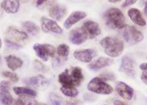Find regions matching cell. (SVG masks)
Wrapping results in <instances>:
<instances>
[{
  "mask_svg": "<svg viewBox=\"0 0 147 105\" xmlns=\"http://www.w3.org/2000/svg\"><path fill=\"white\" fill-rule=\"evenodd\" d=\"M100 44L104 48L105 53L110 57H117L122 53L124 43L117 38L108 36L104 38L100 42Z\"/></svg>",
  "mask_w": 147,
  "mask_h": 105,
  "instance_id": "cell-1",
  "label": "cell"
},
{
  "mask_svg": "<svg viewBox=\"0 0 147 105\" xmlns=\"http://www.w3.org/2000/svg\"><path fill=\"white\" fill-rule=\"evenodd\" d=\"M106 24L113 29H123L125 24V17L123 13L117 8H110L105 13Z\"/></svg>",
  "mask_w": 147,
  "mask_h": 105,
  "instance_id": "cell-2",
  "label": "cell"
},
{
  "mask_svg": "<svg viewBox=\"0 0 147 105\" xmlns=\"http://www.w3.org/2000/svg\"><path fill=\"white\" fill-rule=\"evenodd\" d=\"M87 88L88 90L91 92L100 95H109L113 92V89L110 85L108 84L102 79L98 77L93 78L88 83Z\"/></svg>",
  "mask_w": 147,
  "mask_h": 105,
  "instance_id": "cell-3",
  "label": "cell"
},
{
  "mask_svg": "<svg viewBox=\"0 0 147 105\" xmlns=\"http://www.w3.org/2000/svg\"><path fill=\"white\" fill-rule=\"evenodd\" d=\"M124 39L129 44L138 43L143 39V35L140 31L133 26H125L123 28Z\"/></svg>",
  "mask_w": 147,
  "mask_h": 105,
  "instance_id": "cell-4",
  "label": "cell"
},
{
  "mask_svg": "<svg viewBox=\"0 0 147 105\" xmlns=\"http://www.w3.org/2000/svg\"><path fill=\"white\" fill-rule=\"evenodd\" d=\"M37 56L42 60L48 61L49 57H53L56 53V49L51 44H40L36 43L33 47Z\"/></svg>",
  "mask_w": 147,
  "mask_h": 105,
  "instance_id": "cell-5",
  "label": "cell"
},
{
  "mask_svg": "<svg viewBox=\"0 0 147 105\" xmlns=\"http://www.w3.org/2000/svg\"><path fill=\"white\" fill-rule=\"evenodd\" d=\"M41 27L44 32H53L56 34H61L63 30L58 25L56 21L50 19L46 17L41 18Z\"/></svg>",
  "mask_w": 147,
  "mask_h": 105,
  "instance_id": "cell-6",
  "label": "cell"
},
{
  "mask_svg": "<svg viewBox=\"0 0 147 105\" xmlns=\"http://www.w3.org/2000/svg\"><path fill=\"white\" fill-rule=\"evenodd\" d=\"M120 72H124L130 77H134L136 75V69L134 62L129 57L125 56L121 60V64L119 68Z\"/></svg>",
  "mask_w": 147,
  "mask_h": 105,
  "instance_id": "cell-7",
  "label": "cell"
},
{
  "mask_svg": "<svg viewBox=\"0 0 147 105\" xmlns=\"http://www.w3.org/2000/svg\"><path fill=\"white\" fill-rule=\"evenodd\" d=\"M96 56V52L93 49L79 50V51H76L73 53V56L76 60L82 63H90Z\"/></svg>",
  "mask_w": 147,
  "mask_h": 105,
  "instance_id": "cell-8",
  "label": "cell"
},
{
  "mask_svg": "<svg viewBox=\"0 0 147 105\" xmlns=\"http://www.w3.org/2000/svg\"><path fill=\"white\" fill-rule=\"evenodd\" d=\"M81 27L85 31V32L87 33L88 37H89L90 39H94L95 37L100 35L101 33L99 24L94 21L88 20L84 22Z\"/></svg>",
  "mask_w": 147,
  "mask_h": 105,
  "instance_id": "cell-9",
  "label": "cell"
},
{
  "mask_svg": "<svg viewBox=\"0 0 147 105\" xmlns=\"http://www.w3.org/2000/svg\"><path fill=\"white\" fill-rule=\"evenodd\" d=\"M116 91L120 96L126 100H130L134 97V89L124 82H117L116 84Z\"/></svg>",
  "mask_w": 147,
  "mask_h": 105,
  "instance_id": "cell-10",
  "label": "cell"
},
{
  "mask_svg": "<svg viewBox=\"0 0 147 105\" xmlns=\"http://www.w3.org/2000/svg\"><path fill=\"white\" fill-rule=\"evenodd\" d=\"M88 39L87 33L82 27L72 30L69 35V40L70 42L76 45L81 44L84 43Z\"/></svg>",
  "mask_w": 147,
  "mask_h": 105,
  "instance_id": "cell-11",
  "label": "cell"
},
{
  "mask_svg": "<svg viewBox=\"0 0 147 105\" xmlns=\"http://www.w3.org/2000/svg\"><path fill=\"white\" fill-rule=\"evenodd\" d=\"M6 35L8 37V39L12 42H20V41H24L28 39V35L27 33L24 31H20L16 28H14L12 27H9L7 31H6Z\"/></svg>",
  "mask_w": 147,
  "mask_h": 105,
  "instance_id": "cell-12",
  "label": "cell"
},
{
  "mask_svg": "<svg viewBox=\"0 0 147 105\" xmlns=\"http://www.w3.org/2000/svg\"><path fill=\"white\" fill-rule=\"evenodd\" d=\"M59 82L64 87H76L79 86L80 84L72 76V74L68 69L65 70L64 72L60 74L59 76Z\"/></svg>",
  "mask_w": 147,
  "mask_h": 105,
  "instance_id": "cell-13",
  "label": "cell"
},
{
  "mask_svg": "<svg viewBox=\"0 0 147 105\" xmlns=\"http://www.w3.org/2000/svg\"><path fill=\"white\" fill-rule=\"evenodd\" d=\"M86 16H87L86 13L84 12V11H74V12H72L64 22V27L66 29L71 28V27H72L73 25L76 24V23H78L81 19H84Z\"/></svg>",
  "mask_w": 147,
  "mask_h": 105,
  "instance_id": "cell-14",
  "label": "cell"
},
{
  "mask_svg": "<svg viewBox=\"0 0 147 105\" xmlns=\"http://www.w3.org/2000/svg\"><path fill=\"white\" fill-rule=\"evenodd\" d=\"M67 13L66 7L60 4L52 6L49 10V15L56 20H61Z\"/></svg>",
  "mask_w": 147,
  "mask_h": 105,
  "instance_id": "cell-15",
  "label": "cell"
},
{
  "mask_svg": "<svg viewBox=\"0 0 147 105\" xmlns=\"http://www.w3.org/2000/svg\"><path fill=\"white\" fill-rule=\"evenodd\" d=\"M113 63V60L112 59L106 58V57H100L99 59L92 62L91 64L88 65V68H90L92 71H98L100 69H102L105 67L111 65Z\"/></svg>",
  "mask_w": 147,
  "mask_h": 105,
  "instance_id": "cell-16",
  "label": "cell"
},
{
  "mask_svg": "<svg viewBox=\"0 0 147 105\" xmlns=\"http://www.w3.org/2000/svg\"><path fill=\"white\" fill-rule=\"evenodd\" d=\"M20 0H3L1 3V7L9 14H16L20 9Z\"/></svg>",
  "mask_w": 147,
  "mask_h": 105,
  "instance_id": "cell-17",
  "label": "cell"
},
{
  "mask_svg": "<svg viewBox=\"0 0 147 105\" xmlns=\"http://www.w3.org/2000/svg\"><path fill=\"white\" fill-rule=\"evenodd\" d=\"M128 15L135 24L141 26V27H144L146 24V22L145 20V19L142 16V13L139 10L135 8H132L129 10L128 11Z\"/></svg>",
  "mask_w": 147,
  "mask_h": 105,
  "instance_id": "cell-18",
  "label": "cell"
},
{
  "mask_svg": "<svg viewBox=\"0 0 147 105\" xmlns=\"http://www.w3.org/2000/svg\"><path fill=\"white\" fill-rule=\"evenodd\" d=\"M6 62L8 68L12 71H16L17 69L20 68L24 64L21 59L15 56H8L7 57H6Z\"/></svg>",
  "mask_w": 147,
  "mask_h": 105,
  "instance_id": "cell-19",
  "label": "cell"
},
{
  "mask_svg": "<svg viewBox=\"0 0 147 105\" xmlns=\"http://www.w3.org/2000/svg\"><path fill=\"white\" fill-rule=\"evenodd\" d=\"M14 92L16 93L17 96H31L36 97L37 96V93L36 91L32 89L28 88H23V87H15L13 88Z\"/></svg>",
  "mask_w": 147,
  "mask_h": 105,
  "instance_id": "cell-20",
  "label": "cell"
},
{
  "mask_svg": "<svg viewBox=\"0 0 147 105\" xmlns=\"http://www.w3.org/2000/svg\"><path fill=\"white\" fill-rule=\"evenodd\" d=\"M24 81L27 82L29 85H32V86H34V87H36V88L44 86L46 84V79L43 76H41V75L37 76L31 77L28 80Z\"/></svg>",
  "mask_w": 147,
  "mask_h": 105,
  "instance_id": "cell-21",
  "label": "cell"
},
{
  "mask_svg": "<svg viewBox=\"0 0 147 105\" xmlns=\"http://www.w3.org/2000/svg\"><path fill=\"white\" fill-rule=\"evenodd\" d=\"M23 27L25 29V31L29 34H31L32 35H36L38 33L40 29L38 27V26L31 21H26L23 23Z\"/></svg>",
  "mask_w": 147,
  "mask_h": 105,
  "instance_id": "cell-22",
  "label": "cell"
},
{
  "mask_svg": "<svg viewBox=\"0 0 147 105\" xmlns=\"http://www.w3.org/2000/svg\"><path fill=\"white\" fill-rule=\"evenodd\" d=\"M0 102L5 105L11 104L13 98L10 94V90H0Z\"/></svg>",
  "mask_w": 147,
  "mask_h": 105,
  "instance_id": "cell-23",
  "label": "cell"
},
{
  "mask_svg": "<svg viewBox=\"0 0 147 105\" xmlns=\"http://www.w3.org/2000/svg\"><path fill=\"white\" fill-rule=\"evenodd\" d=\"M60 91L64 96L68 97H76L79 94V92L77 91V89L75 87H64V86H62L60 88Z\"/></svg>",
  "mask_w": 147,
  "mask_h": 105,
  "instance_id": "cell-24",
  "label": "cell"
},
{
  "mask_svg": "<svg viewBox=\"0 0 147 105\" xmlns=\"http://www.w3.org/2000/svg\"><path fill=\"white\" fill-rule=\"evenodd\" d=\"M33 97L31 96H21L16 101L15 104L17 105H25V104H38V102L32 99Z\"/></svg>",
  "mask_w": 147,
  "mask_h": 105,
  "instance_id": "cell-25",
  "label": "cell"
},
{
  "mask_svg": "<svg viewBox=\"0 0 147 105\" xmlns=\"http://www.w3.org/2000/svg\"><path fill=\"white\" fill-rule=\"evenodd\" d=\"M71 74H72L73 78L79 83L80 84L84 80V75L83 73H82V70L80 68H78V67L72 68V71H71Z\"/></svg>",
  "mask_w": 147,
  "mask_h": 105,
  "instance_id": "cell-26",
  "label": "cell"
},
{
  "mask_svg": "<svg viewBox=\"0 0 147 105\" xmlns=\"http://www.w3.org/2000/svg\"><path fill=\"white\" fill-rule=\"evenodd\" d=\"M56 51L60 58H64V60H66L69 54V47L67 44H60L58 46Z\"/></svg>",
  "mask_w": 147,
  "mask_h": 105,
  "instance_id": "cell-27",
  "label": "cell"
},
{
  "mask_svg": "<svg viewBox=\"0 0 147 105\" xmlns=\"http://www.w3.org/2000/svg\"><path fill=\"white\" fill-rule=\"evenodd\" d=\"M53 0H34L33 4L36 6L37 8H40L42 7H44V5L50 4Z\"/></svg>",
  "mask_w": 147,
  "mask_h": 105,
  "instance_id": "cell-28",
  "label": "cell"
},
{
  "mask_svg": "<svg viewBox=\"0 0 147 105\" xmlns=\"http://www.w3.org/2000/svg\"><path fill=\"white\" fill-rule=\"evenodd\" d=\"M3 76L5 77H7L8 79H10L11 80L13 81L14 83H16V82H18L19 80V77L18 76L15 74V73L11 72H3Z\"/></svg>",
  "mask_w": 147,
  "mask_h": 105,
  "instance_id": "cell-29",
  "label": "cell"
},
{
  "mask_svg": "<svg viewBox=\"0 0 147 105\" xmlns=\"http://www.w3.org/2000/svg\"><path fill=\"white\" fill-rule=\"evenodd\" d=\"M50 100L52 102V104L55 105L62 104V103H63V100H62V99L60 98V96H57L56 94H52V95L50 96Z\"/></svg>",
  "mask_w": 147,
  "mask_h": 105,
  "instance_id": "cell-30",
  "label": "cell"
},
{
  "mask_svg": "<svg viewBox=\"0 0 147 105\" xmlns=\"http://www.w3.org/2000/svg\"><path fill=\"white\" fill-rule=\"evenodd\" d=\"M6 43L8 47H10V48L11 49H19L21 47L20 45L17 44L15 42H12L10 39H6Z\"/></svg>",
  "mask_w": 147,
  "mask_h": 105,
  "instance_id": "cell-31",
  "label": "cell"
},
{
  "mask_svg": "<svg viewBox=\"0 0 147 105\" xmlns=\"http://www.w3.org/2000/svg\"><path fill=\"white\" fill-rule=\"evenodd\" d=\"M11 83L9 81H2L0 83V90H10Z\"/></svg>",
  "mask_w": 147,
  "mask_h": 105,
  "instance_id": "cell-32",
  "label": "cell"
},
{
  "mask_svg": "<svg viewBox=\"0 0 147 105\" xmlns=\"http://www.w3.org/2000/svg\"><path fill=\"white\" fill-rule=\"evenodd\" d=\"M101 76L103 77L104 79H105V80H114V76H113V74H112V73L107 72L104 73V74H101Z\"/></svg>",
  "mask_w": 147,
  "mask_h": 105,
  "instance_id": "cell-33",
  "label": "cell"
},
{
  "mask_svg": "<svg viewBox=\"0 0 147 105\" xmlns=\"http://www.w3.org/2000/svg\"><path fill=\"white\" fill-rule=\"evenodd\" d=\"M138 0H125L124 2V3L122 4V7H127L129 6H131V5H134V3H137Z\"/></svg>",
  "mask_w": 147,
  "mask_h": 105,
  "instance_id": "cell-34",
  "label": "cell"
},
{
  "mask_svg": "<svg viewBox=\"0 0 147 105\" xmlns=\"http://www.w3.org/2000/svg\"><path fill=\"white\" fill-rule=\"evenodd\" d=\"M142 80L143 81V83L145 84H147V72L146 70H144V72L142 74Z\"/></svg>",
  "mask_w": 147,
  "mask_h": 105,
  "instance_id": "cell-35",
  "label": "cell"
},
{
  "mask_svg": "<svg viewBox=\"0 0 147 105\" xmlns=\"http://www.w3.org/2000/svg\"><path fill=\"white\" fill-rule=\"evenodd\" d=\"M140 69H142V70H146L147 69V64L146 63H144V64H142L140 65Z\"/></svg>",
  "mask_w": 147,
  "mask_h": 105,
  "instance_id": "cell-36",
  "label": "cell"
},
{
  "mask_svg": "<svg viewBox=\"0 0 147 105\" xmlns=\"http://www.w3.org/2000/svg\"><path fill=\"white\" fill-rule=\"evenodd\" d=\"M114 104H117V105H124L125 104V103H123V102H121V101H119V100H116L115 102H114Z\"/></svg>",
  "mask_w": 147,
  "mask_h": 105,
  "instance_id": "cell-37",
  "label": "cell"
},
{
  "mask_svg": "<svg viewBox=\"0 0 147 105\" xmlns=\"http://www.w3.org/2000/svg\"><path fill=\"white\" fill-rule=\"evenodd\" d=\"M121 0H109V3H117V2H120Z\"/></svg>",
  "mask_w": 147,
  "mask_h": 105,
  "instance_id": "cell-38",
  "label": "cell"
},
{
  "mask_svg": "<svg viewBox=\"0 0 147 105\" xmlns=\"http://www.w3.org/2000/svg\"><path fill=\"white\" fill-rule=\"evenodd\" d=\"M1 47H2V40L0 39V48H1Z\"/></svg>",
  "mask_w": 147,
  "mask_h": 105,
  "instance_id": "cell-39",
  "label": "cell"
}]
</instances>
